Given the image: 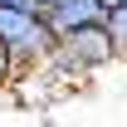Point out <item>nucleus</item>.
<instances>
[{"label":"nucleus","instance_id":"f257e3e1","mask_svg":"<svg viewBox=\"0 0 127 127\" xmlns=\"http://www.w3.org/2000/svg\"><path fill=\"white\" fill-rule=\"evenodd\" d=\"M112 59H117V49H112L108 30L103 25H83V30L59 34V44H54L44 68H64V78H88L98 68H108Z\"/></svg>","mask_w":127,"mask_h":127},{"label":"nucleus","instance_id":"f03ea898","mask_svg":"<svg viewBox=\"0 0 127 127\" xmlns=\"http://www.w3.org/2000/svg\"><path fill=\"white\" fill-rule=\"evenodd\" d=\"M54 30L44 15H20V10H0V49L10 54L15 68H44L54 54Z\"/></svg>","mask_w":127,"mask_h":127},{"label":"nucleus","instance_id":"7ed1b4c3","mask_svg":"<svg viewBox=\"0 0 127 127\" xmlns=\"http://www.w3.org/2000/svg\"><path fill=\"white\" fill-rule=\"evenodd\" d=\"M44 25L54 30V39L68 30H83V25H103V5L98 0H59L54 10H44Z\"/></svg>","mask_w":127,"mask_h":127},{"label":"nucleus","instance_id":"20e7f679","mask_svg":"<svg viewBox=\"0 0 127 127\" xmlns=\"http://www.w3.org/2000/svg\"><path fill=\"white\" fill-rule=\"evenodd\" d=\"M103 30H108L112 49H117V59H127V0H117L108 15H103Z\"/></svg>","mask_w":127,"mask_h":127},{"label":"nucleus","instance_id":"39448f33","mask_svg":"<svg viewBox=\"0 0 127 127\" xmlns=\"http://www.w3.org/2000/svg\"><path fill=\"white\" fill-rule=\"evenodd\" d=\"M20 78V68L15 64H10V54H5V49H0V93H5V88H10V83Z\"/></svg>","mask_w":127,"mask_h":127},{"label":"nucleus","instance_id":"423d86ee","mask_svg":"<svg viewBox=\"0 0 127 127\" xmlns=\"http://www.w3.org/2000/svg\"><path fill=\"white\" fill-rule=\"evenodd\" d=\"M0 10H20V15H39L34 0H0Z\"/></svg>","mask_w":127,"mask_h":127},{"label":"nucleus","instance_id":"0eeeda50","mask_svg":"<svg viewBox=\"0 0 127 127\" xmlns=\"http://www.w3.org/2000/svg\"><path fill=\"white\" fill-rule=\"evenodd\" d=\"M98 5H103V15H108V10H112V5H117V0H98Z\"/></svg>","mask_w":127,"mask_h":127}]
</instances>
